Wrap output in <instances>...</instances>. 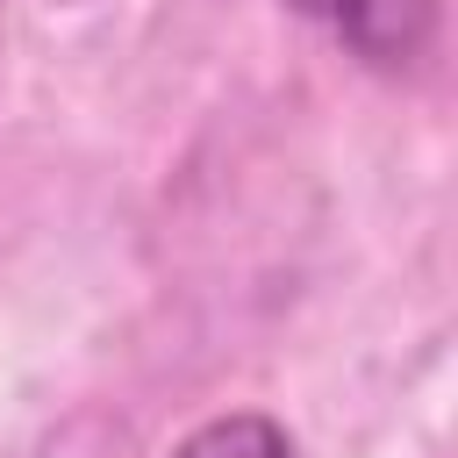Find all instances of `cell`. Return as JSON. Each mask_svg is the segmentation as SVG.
I'll return each instance as SVG.
<instances>
[{
	"label": "cell",
	"mask_w": 458,
	"mask_h": 458,
	"mask_svg": "<svg viewBox=\"0 0 458 458\" xmlns=\"http://www.w3.org/2000/svg\"><path fill=\"white\" fill-rule=\"evenodd\" d=\"M172 458H301V451H293V437L272 415L236 408V415H208L200 429H186L172 444Z\"/></svg>",
	"instance_id": "2"
},
{
	"label": "cell",
	"mask_w": 458,
	"mask_h": 458,
	"mask_svg": "<svg viewBox=\"0 0 458 458\" xmlns=\"http://www.w3.org/2000/svg\"><path fill=\"white\" fill-rule=\"evenodd\" d=\"M365 64H408L429 36V0H293Z\"/></svg>",
	"instance_id": "1"
}]
</instances>
